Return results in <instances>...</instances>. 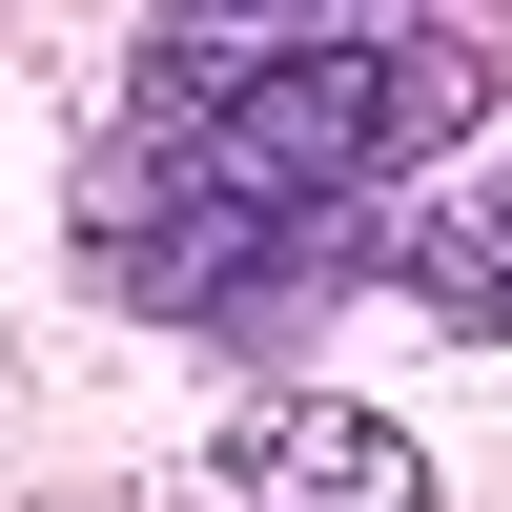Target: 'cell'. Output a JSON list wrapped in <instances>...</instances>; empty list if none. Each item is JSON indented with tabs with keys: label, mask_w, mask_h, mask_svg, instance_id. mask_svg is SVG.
Here are the masks:
<instances>
[{
	"label": "cell",
	"mask_w": 512,
	"mask_h": 512,
	"mask_svg": "<svg viewBox=\"0 0 512 512\" xmlns=\"http://www.w3.org/2000/svg\"><path fill=\"white\" fill-rule=\"evenodd\" d=\"M369 267H390V287H410L431 328H472V349H512V164H492V185H451V205H410V226L369 246Z\"/></svg>",
	"instance_id": "obj_3"
},
{
	"label": "cell",
	"mask_w": 512,
	"mask_h": 512,
	"mask_svg": "<svg viewBox=\"0 0 512 512\" xmlns=\"http://www.w3.org/2000/svg\"><path fill=\"white\" fill-rule=\"evenodd\" d=\"M431 0H164V62H246V41H390Z\"/></svg>",
	"instance_id": "obj_4"
},
{
	"label": "cell",
	"mask_w": 512,
	"mask_h": 512,
	"mask_svg": "<svg viewBox=\"0 0 512 512\" xmlns=\"http://www.w3.org/2000/svg\"><path fill=\"white\" fill-rule=\"evenodd\" d=\"M226 472H246V512H431V451L349 390H267L226 431Z\"/></svg>",
	"instance_id": "obj_2"
},
{
	"label": "cell",
	"mask_w": 512,
	"mask_h": 512,
	"mask_svg": "<svg viewBox=\"0 0 512 512\" xmlns=\"http://www.w3.org/2000/svg\"><path fill=\"white\" fill-rule=\"evenodd\" d=\"M472 41L390 21V41H246V62H164L123 82V123L82 144V267L144 328H246L308 308L349 246H390V185H431L472 144Z\"/></svg>",
	"instance_id": "obj_1"
}]
</instances>
